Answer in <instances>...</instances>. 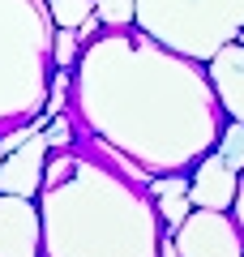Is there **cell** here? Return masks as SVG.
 <instances>
[{"label": "cell", "instance_id": "6da1fadb", "mask_svg": "<svg viewBox=\"0 0 244 257\" xmlns=\"http://www.w3.org/2000/svg\"><path fill=\"white\" fill-rule=\"evenodd\" d=\"M69 111L77 128L150 176L189 172L227 124L206 64L137 26L103 30L81 47L69 77Z\"/></svg>", "mask_w": 244, "mask_h": 257}, {"label": "cell", "instance_id": "7a4b0ae2", "mask_svg": "<svg viewBox=\"0 0 244 257\" xmlns=\"http://www.w3.org/2000/svg\"><path fill=\"white\" fill-rule=\"evenodd\" d=\"M43 257H159L163 223L150 172L77 128L69 146L47 150L39 189Z\"/></svg>", "mask_w": 244, "mask_h": 257}, {"label": "cell", "instance_id": "3957f363", "mask_svg": "<svg viewBox=\"0 0 244 257\" xmlns=\"http://www.w3.org/2000/svg\"><path fill=\"white\" fill-rule=\"evenodd\" d=\"M52 39L47 0H0V133L43 111L56 77Z\"/></svg>", "mask_w": 244, "mask_h": 257}, {"label": "cell", "instance_id": "277c9868", "mask_svg": "<svg viewBox=\"0 0 244 257\" xmlns=\"http://www.w3.org/2000/svg\"><path fill=\"white\" fill-rule=\"evenodd\" d=\"M133 26L206 64L231 39H244V0H137Z\"/></svg>", "mask_w": 244, "mask_h": 257}, {"label": "cell", "instance_id": "5b68a950", "mask_svg": "<svg viewBox=\"0 0 244 257\" xmlns=\"http://www.w3.org/2000/svg\"><path fill=\"white\" fill-rule=\"evenodd\" d=\"M180 257H244V236L231 210H201L193 206L184 223L172 231Z\"/></svg>", "mask_w": 244, "mask_h": 257}, {"label": "cell", "instance_id": "8992f818", "mask_svg": "<svg viewBox=\"0 0 244 257\" xmlns=\"http://www.w3.org/2000/svg\"><path fill=\"white\" fill-rule=\"evenodd\" d=\"M0 257H43V223L35 197L0 193Z\"/></svg>", "mask_w": 244, "mask_h": 257}, {"label": "cell", "instance_id": "52a82bcc", "mask_svg": "<svg viewBox=\"0 0 244 257\" xmlns=\"http://www.w3.org/2000/svg\"><path fill=\"white\" fill-rule=\"evenodd\" d=\"M47 133H30L18 150L0 159V193H13V197H39L43 189V167H47Z\"/></svg>", "mask_w": 244, "mask_h": 257}, {"label": "cell", "instance_id": "ba28073f", "mask_svg": "<svg viewBox=\"0 0 244 257\" xmlns=\"http://www.w3.org/2000/svg\"><path fill=\"white\" fill-rule=\"evenodd\" d=\"M235 180H240V172L227 167V159L218 155V150H206V155L193 163L189 202L201 206V210H231V202H235Z\"/></svg>", "mask_w": 244, "mask_h": 257}, {"label": "cell", "instance_id": "9c48e42d", "mask_svg": "<svg viewBox=\"0 0 244 257\" xmlns=\"http://www.w3.org/2000/svg\"><path fill=\"white\" fill-rule=\"evenodd\" d=\"M206 77L218 94V107L227 120H244V39L223 43L206 60Z\"/></svg>", "mask_w": 244, "mask_h": 257}, {"label": "cell", "instance_id": "30bf717a", "mask_svg": "<svg viewBox=\"0 0 244 257\" xmlns=\"http://www.w3.org/2000/svg\"><path fill=\"white\" fill-rule=\"evenodd\" d=\"M150 197H154V210H159L163 231H176L184 223V214L193 210V202H189V176H184V172H159V176H150Z\"/></svg>", "mask_w": 244, "mask_h": 257}, {"label": "cell", "instance_id": "8fae6325", "mask_svg": "<svg viewBox=\"0 0 244 257\" xmlns=\"http://www.w3.org/2000/svg\"><path fill=\"white\" fill-rule=\"evenodd\" d=\"M214 150L227 159V167L240 172L244 167V120H227L223 133H218V142H214Z\"/></svg>", "mask_w": 244, "mask_h": 257}, {"label": "cell", "instance_id": "7c38bea8", "mask_svg": "<svg viewBox=\"0 0 244 257\" xmlns=\"http://www.w3.org/2000/svg\"><path fill=\"white\" fill-rule=\"evenodd\" d=\"M47 13H52V22L56 26H69V30H77L81 22L94 13V0H47Z\"/></svg>", "mask_w": 244, "mask_h": 257}, {"label": "cell", "instance_id": "4fadbf2b", "mask_svg": "<svg viewBox=\"0 0 244 257\" xmlns=\"http://www.w3.org/2000/svg\"><path fill=\"white\" fill-rule=\"evenodd\" d=\"M133 13H137V0H94V18L107 30L133 26Z\"/></svg>", "mask_w": 244, "mask_h": 257}, {"label": "cell", "instance_id": "5bb4252c", "mask_svg": "<svg viewBox=\"0 0 244 257\" xmlns=\"http://www.w3.org/2000/svg\"><path fill=\"white\" fill-rule=\"evenodd\" d=\"M77 56H81L77 30L56 26V39H52V60H56V69H73V64H77Z\"/></svg>", "mask_w": 244, "mask_h": 257}, {"label": "cell", "instance_id": "9a60e30c", "mask_svg": "<svg viewBox=\"0 0 244 257\" xmlns=\"http://www.w3.org/2000/svg\"><path fill=\"white\" fill-rule=\"evenodd\" d=\"M231 219L244 236V167H240V180H235V202H231Z\"/></svg>", "mask_w": 244, "mask_h": 257}, {"label": "cell", "instance_id": "2e32d148", "mask_svg": "<svg viewBox=\"0 0 244 257\" xmlns=\"http://www.w3.org/2000/svg\"><path fill=\"white\" fill-rule=\"evenodd\" d=\"M159 257H180V253H176V240H172V231H163V236H159Z\"/></svg>", "mask_w": 244, "mask_h": 257}, {"label": "cell", "instance_id": "e0dca14e", "mask_svg": "<svg viewBox=\"0 0 244 257\" xmlns=\"http://www.w3.org/2000/svg\"><path fill=\"white\" fill-rule=\"evenodd\" d=\"M0 159H5V155H0Z\"/></svg>", "mask_w": 244, "mask_h": 257}]
</instances>
